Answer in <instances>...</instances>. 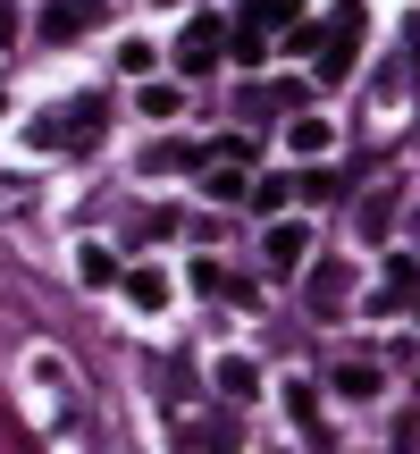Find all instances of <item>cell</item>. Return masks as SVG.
Segmentation results:
<instances>
[{"label": "cell", "instance_id": "obj_1", "mask_svg": "<svg viewBox=\"0 0 420 454\" xmlns=\"http://www.w3.org/2000/svg\"><path fill=\"white\" fill-rule=\"evenodd\" d=\"M311 43H320V84H345L354 76V43H362V0H337Z\"/></svg>", "mask_w": 420, "mask_h": 454}, {"label": "cell", "instance_id": "obj_2", "mask_svg": "<svg viewBox=\"0 0 420 454\" xmlns=\"http://www.w3.org/2000/svg\"><path fill=\"white\" fill-rule=\"evenodd\" d=\"M101 118H110V93H84V101H67V118H43L34 144H93Z\"/></svg>", "mask_w": 420, "mask_h": 454}, {"label": "cell", "instance_id": "obj_3", "mask_svg": "<svg viewBox=\"0 0 420 454\" xmlns=\"http://www.w3.org/2000/svg\"><path fill=\"white\" fill-rule=\"evenodd\" d=\"M219 59H227V26H219V17H194L185 43H177V67H185V76H210Z\"/></svg>", "mask_w": 420, "mask_h": 454}, {"label": "cell", "instance_id": "obj_4", "mask_svg": "<svg viewBox=\"0 0 420 454\" xmlns=\"http://www.w3.org/2000/svg\"><path fill=\"white\" fill-rule=\"evenodd\" d=\"M303 244H311V227L277 211V227H269V236H261V261H269V270L286 278V270H303Z\"/></svg>", "mask_w": 420, "mask_h": 454}, {"label": "cell", "instance_id": "obj_5", "mask_svg": "<svg viewBox=\"0 0 420 454\" xmlns=\"http://www.w3.org/2000/svg\"><path fill=\"white\" fill-rule=\"evenodd\" d=\"M219 395H227V404H253V395H261V371H253L244 354H227V362H219Z\"/></svg>", "mask_w": 420, "mask_h": 454}, {"label": "cell", "instance_id": "obj_6", "mask_svg": "<svg viewBox=\"0 0 420 454\" xmlns=\"http://www.w3.org/2000/svg\"><path fill=\"white\" fill-rule=\"evenodd\" d=\"M244 202H253L261 219H277V211L294 202V177H253V185H244Z\"/></svg>", "mask_w": 420, "mask_h": 454}, {"label": "cell", "instance_id": "obj_7", "mask_svg": "<svg viewBox=\"0 0 420 454\" xmlns=\"http://www.w3.org/2000/svg\"><path fill=\"white\" fill-rule=\"evenodd\" d=\"M227 59H236V67H261V59H269V34H261L253 17H244V26L227 34Z\"/></svg>", "mask_w": 420, "mask_h": 454}, {"label": "cell", "instance_id": "obj_8", "mask_svg": "<svg viewBox=\"0 0 420 454\" xmlns=\"http://www.w3.org/2000/svg\"><path fill=\"white\" fill-rule=\"evenodd\" d=\"M127 303H135V311H160V303H168V278H160V270H127Z\"/></svg>", "mask_w": 420, "mask_h": 454}, {"label": "cell", "instance_id": "obj_9", "mask_svg": "<svg viewBox=\"0 0 420 454\" xmlns=\"http://www.w3.org/2000/svg\"><path fill=\"white\" fill-rule=\"evenodd\" d=\"M286 144L303 152V160H320V152L337 144V135H328V118H294V127H286Z\"/></svg>", "mask_w": 420, "mask_h": 454}, {"label": "cell", "instance_id": "obj_10", "mask_svg": "<svg viewBox=\"0 0 420 454\" xmlns=\"http://www.w3.org/2000/svg\"><path fill=\"white\" fill-rule=\"evenodd\" d=\"M185 454H236V421H202L194 438H185Z\"/></svg>", "mask_w": 420, "mask_h": 454}, {"label": "cell", "instance_id": "obj_11", "mask_svg": "<svg viewBox=\"0 0 420 454\" xmlns=\"http://www.w3.org/2000/svg\"><path fill=\"white\" fill-rule=\"evenodd\" d=\"M135 110H144V118H177V110H185V93H177V84H160V76H152Z\"/></svg>", "mask_w": 420, "mask_h": 454}, {"label": "cell", "instance_id": "obj_12", "mask_svg": "<svg viewBox=\"0 0 420 454\" xmlns=\"http://www.w3.org/2000/svg\"><path fill=\"white\" fill-rule=\"evenodd\" d=\"M294 202H337V168H303L294 177Z\"/></svg>", "mask_w": 420, "mask_h": 454}, {"label": "cell", "instance_id": "obj_13", "mask_svg": "<svg viewBox=\"0 0 420 454\" xmlns=\"http://www.w3.org/2000/svg\"><path fill=\"white\" fill-rule=\"evenodd\" d=\"M76 278H84V286H110V278H118V261L101 253V244H84V253H76Z\"/></svg>", "mask_w": 420, "mask_h": 454}, {"label": "cell", "instance_id": "obj_14", "mask_svg": "<svg viewBox=\"0 0 420 454\" xmlns=\"http://www.w3.org/2000/svg\"><path fill=\"white\" fill-rule=\"evenodd\" d=\"M286 412H294L303 429H320V387H311V379H294V387H286Z\"/></svg>", "mask_w": 420, "mask_h": 454}, {"label": "cell", "instance_id": "obj_15", "mask_svg": "<svg viewBox=\"0 0 420 454\" xmlns=\"http://www.w3.org/2000/svg\"><path fill=\"white\" fill-rule=\"evenodd\" d=\"M76 26H84V9H43V43H67Z\"/></svg>", "mask_w": 420, "mask_h": 454}, {"label": "cell", "instance_id": "obj_16", "mask_svg": "<svg viewBox=\"0 0 420 454\" xmlns=\"http://www.w3.org/2000/svg\"><path fill=\"white\" fill-rule=\"evenodd\" d=\"M337 395H378V371H362V362H345V371H337Z\"/></svg>", "mask_w": 420, "mask_h": 454}, {"label": "cell", "instance_id": "obj_17", "mask_svg": "<svg viewBox=\"0 0 420 454\" xmlns=\"http://www.w3.org/2000/svg\"><path fill=\"white\" fill-rule=\"evenodd\" d=\"M118 67L127 76H152V43H118Z\"/></svg>", "mask_w": 420, "mask_h": 454}, {"label": "cell", "instance_id": "obj_18", "mask_svg": "<svg viewBox=\"0 0 420 454\" xmlns=\"http://www.w3.org/2000/svg\"><path fill=\"white\" fill-rule=\"evenodd\" d=\"M387 294H420V270H412V261H387Z\"/></svg>", "mask_w": 420, "mask_h": 454}, {"label": "cell", "instance_id": "obj_19", "mask_svg": "<svg viewBox=\"0 0 420 454\" xmlns=\"http://www.w3.org/2000/svg\"><path fill=\"white\" fill-rule=\"evenodd\" d=\"M9 34H17V9H9V0H0V43H9Z\"/></svg>", "mask_w": 420, "mask_h": 454}, {"label": "cell", "instance_id": "obj_20", "mask_svg": "<svg viewBox=\"0 0 420 454\" xmlns=\"http://www.w3.org/2000/svg\"><path fill=\"white\" fill-rule=\"evenodd\" d=\"M160 9H177V0H160Z\"/></svg>", "mask_w": 420, "mask_h": 454}, {"label": "cell", "instance_id": "obj_21", "mask_svg": "<svg viewBox=\"0 0 420 454\" xmlns=\"http://www.w3.org/2000/svg\"><path fill=\"white\" fill-rule=\"evenodd\" d=\"M0 110H9V93H0Z\"/></svg>", "mask_w": 420, "mask_h": 454}]
</instances>
